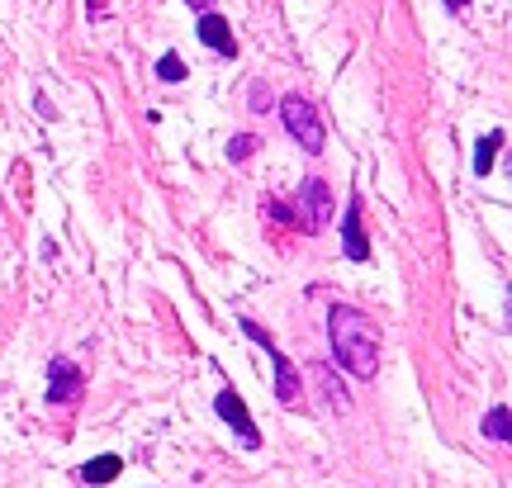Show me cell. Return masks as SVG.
Segmentation results:
<instances>
[{
    "label": "cell",
    "mask_w": 512,
    "mask_h": 488,
    "mask_svg": "<svg viewBox=\"0 0 512 488\" xmlns=\"http://www.w3.org/2000/svg\"><path fill=\"white\" fill-rule=\"evenodd\" d=\"M157 81H171V86H176V81H185V62L176 53H166V57H157Z\"/></svg>",
    "instance_id": "cell-12"
},
{
    "label": "cell",
    "mask_w": 512,
    "mask_h": 488,
    "mask_svg": "<svg viewBox=\"0 0 512 488\" xmlns=\"http://www.w3.org/2000/svg\"><path fill=\"white\" fill-rule=\"evenodd\" d=\"M342 247H347L351 261H366V256H370V237H366V223H361V195L347 199V218H342Z\"/></svg>",
    "instance_id": "cell-8"
},
{
    "label": "cell",
    "mask_w": 512,
    "mask_h": 488,
    "mask_svg": "<svg viewBox=\"0 0 512 488\" xmlns=\"http://www.w3.org/2000/svg\"><path fill=\"white\" fill-rule=\"evenodd\" d=\"M242 332H247L256 346H266V356H271V370H275V398H280L285 408H294V403H299V394H304V380H299V370L290 365V356H285V351L271 342V332H266L261 323H252V318H242Z\"/></svg>",
    "instance_id": "cell-2"
},
{
    "label": "cell",
    "mask_w": 512,
    "mask_h": 488,
    "mask_svg": "<svg viewBox=\"0 0 512 488\" xmlns=\"http://www.w3.org/2000/svg\"><path fill=\"white\" fill-rule=\"evenodd\" d=\"M185 5H190V10H200V15L204 10H214V0H185Z\"/></svg>",
    "instance_id": "cell-16"
},
{
    "label": "cell",
    "mask_w": 512,
    "mask_h": 488,
    "mask_svg": "<svg viewBox=\"0 0 512 488\" xmlns=\"http://www.w3.org/2000/svg\"><path fill=\"white\" fill-rule=\"evenodd\" d=\"M508 422H512L508 403H498V408H489V413H484V436H489V441H498V446H503V441H508Z\"/></svg>",
    "instance_id": "cell-11"
},
{
    "label": "cell",
    "mask_w": 512,
    "mask_h": 488,
    "mask_svg": "<svg viewBox=\"0 0 512 488\" xmlns=\"http://www.w3.org/2000/svg\"><path fill=\"white\" fill-rule=\"evenodd\" d=\"M280 119H285L290 138L304 147L309 157L323 152V119H318V109H313L304 95H285V100H280Z\"/></svg>",
    "instance_id": "cell-3"
},
{
    "label": "cell",
    "mask_w": 512,
    "mask_h": 488,
    "mask_svg": "<svg viewBox=\"0 0 512 488\" xmlns=\"http://www.w3.org/2000/svg\"><path fill=\"white\" fill-rule=\"evenodd\" d=\"M261 209H266V218H275V223H294L290 204H280V199H266V204H261Z\"/></svg>",
    "instance_id": "cell-15"
},
{
    "label": "cell",
    "mask_w": 512,
    "mask_h": 488,
    "mask_svg": "<svg viewBox=\"0 0 512 488\" xmlns=\"http://www.w3.org/2000/svg\"><path fill=\"white\" fill-rule=\"evenodd\" d=\"M328 342H332V361L342 365L356 380H375L380 370V327L370 323L361 308L337 304L328 313Z\"/></svg>",
    "instance_id": "cell-1"
},
{
    "label": "cell",
    "mask_w": 512,
    "mask_h": 488,
    "mask_svg": "<svg viewBox=\"0 0 512 488\" xmlns=\"http://www.w3.org/2000/svg\"><path fill=\"white\" fill-rule=\"evenodd\" d=\"M441 5H446V10H451V15H460V10H465V5H470V0H441Z\"/></svg>",
    "instance_id": "cell-17"
},
{
    "label": "cell",
    "mask_w": 512,
    "mask_h": 488,
    "mask_svg": "<svg viewBox=\"0 0 512 488\" xmlns=\"http://www.w3.org/2000/svg\"><path fill=\"white\" fill-rule=\"evenodd\" d=\"M503 152V128H494V133H484L475 147V176H489L494 171V157Z\"/></svg>",
    "instance_id": "cell-10"
},
{
    "label": "cell",
    "mask_w": 512,
    "mask_h": 488,
    "mask_svg": "<svg viewBox=\"0 0 512 488\" xmlns=\"http://www.w3.org/2000/svg\"><path fill=\"white\" fill-rule=\"evenodd\" d=\"M247 105H252L256 114H266V109H271V91H266V81H252V100H247Z\"/></svg>",
    "instance_id": "cell-14"
},
{
    "label": "cell",
    "mask_w": 512,
    "mask_h": 488,
    "mask_svg": "<svg viewBox=\"0 0 512 488\" xmlns=\"http://www.w3.org/2000/svg\"><path fill=\"white\" fill-rule=\"evenodd\" d=\"M100 10H105V0H91V19H100Z\"/></svg>",
    "instance_id": "cell-18"
},
{
    "label": "cell",
    "mask_w": 512,
    "mask_h": 488,
    "mask_svg": "<svg viewBox=\"0 0 512 488\" xmlns=\"http://www.w3.org/2000/svg\"><path fill=\"white\" fill-rule=\"evenodd\" d=\"M252 152H256V138H252V133H238V138L228 143V157H233V162H247Z\"/></svg>",
    "instance_id": "cell-13"
},
{
    "label": "cell",
    "mask_w": 512,
    "mask_h": 488,
    "mask_svg": "<svg viewBox=\"0 0 512 488\" xmlns=\"http://www.w3.org/2000/svg\"><path fill=\"white\" fill-rule=\"evenodd\" d=\"M195 34H200L204 48H214L219 57H233V53H238V43H233V29H228V19H223L219 10H204L200 24H195Z\"/></svg>",
    "instance_id": "cell-7"
},
{
    "label": "cell",
    "mask_w": 512,
    "mask_h": 488,
    "mask_svg": "<svg viewBox=\"0 0 512 488\" xmlns=\"http://www.w3.org/2000/svg\"><path fill=\"white\" fill-rule=\"evenodd\" d=\"M81 389H86V375H81V365H72L67 356H53L48 361V403L53 408H67V403H76L81 398Z\"/></svg>",
    "instance_id": "cell-5"
},
{
    "label": "cell",
    "mask_w": 512,
    "mask_h": 488,
    "mask_svg": "<svg viewBox=\"0 0 512 488\" xmlns=\"http://www.w3.org/2000/svg\"><path fill=\"white\" fill-rule=\"evenodd\" d=\"M214 413L238 432V441L247 446V451H256L261 446V432H256V422H252V413H247V403H242V394L238 389H219V398H214Z\"/></svg>",
    "instance_id": "cell-6"
},
{
    "label": "cell",
    "mask_w": 512,
    "mask_h": 488,
    "mask_svg": "<svg viewBox=\"0 0 512 488\" xmlns=\"http://www.w3.org/2000/svg\"><path fill=\"white\" fill-rule=\"evenodd\" d=\"M119 474H124V460H119V455H95V460H86V465L76 470V479H81V484H110Z\"/></svg>",
    "instance_id": "cell-9"
},
{
    "label": "cell",
    "mask_w": 512,
    "mask_h": 488,
    "mask_svg": "<svg viewBox=\"0 0 512 488\" xmlns=\"http://www.w3.org/2000/svg\"><path fill=\"white\" fill-rule=\"evenodd\" d=\"M332 218V190L328 181H318V176H309V181L299 185V214H294V228H304V233H323Z\"/></svg>",
    "instance_id": "cell-4"
}]
</instances>
